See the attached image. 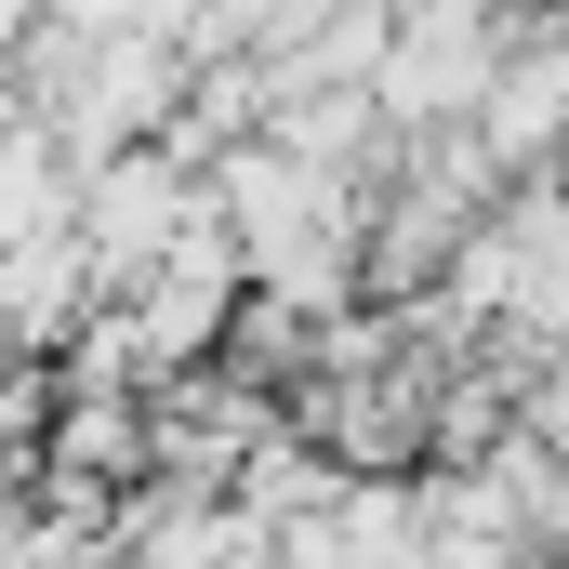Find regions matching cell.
Returning <instances> with one entry per match:
<instances>
[{
  "instance_id": "1",
  "label": "cell",
  "mask_w": 569,
  "mask_h": 569,
  "mask_svg": "<svg viewBox=\"0 0 569 569\" xmlns=\"http://www.w3.org/2000/svg\"><path fill=\"white\" fill-rule=\"evenodd\" d=\"M133 450H146V411H80L67 425V477H120Z\"/></svg>"
}]
</instances>
